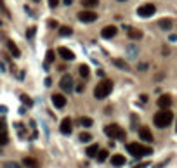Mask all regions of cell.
Instances as JSON below:
<instances>
[{
    "label": "cell",
    "mask_w": 177,
    "mask_h": 168,
    "mask_svg": "<svg viewBox=\"0 0 177 168\" xmlns=\"http://www.w3.org/2000/svg\"><path fill=\"white\" fill-rule=\"evenodd\" d=\"M52 104L58 109L64 108V106H66V97H64L63 94H54V95H52Z\"/></svg>",
    "instance_id": "cell-11"
},
{
    "label": "cell",
    "mask_w": 177,
    "mask_h": 168,
    "mask_svg": "<svg viewBox=\"0 0 177 168\" xmlns=\"http://www.w3.org/2000/svg\"><path fill=\"white\" fill-rule=\"evenodd\" d=\"M54 61H56V52L54 50H47V54H45V64H50Z\"/></svg>",
    "instance_id": "cell-23"
},
{
    "label": "cell",
    "mask_w": 177,
    "mask_h": 168,
    "mask_svg": "<svg viewBox=\"0 0 177 168\" xmlns=\"http://www.w3.org/2000/svg\"><path fill=\"white\" fill-rule=\"evenodd\" d=\"M4 168H21L18 163H14V161H5L4 163Z\"/></svg>",
    "instance_id": "cell-31"
},
{
    "label": "cell",
    "mask_w": 177,
    "mask_h": 168,
    "mask_svg": "<svg viewBox=\"0 0 177 168\" xmlns=\"http://www.w3.org/2000/svg\"><path fill=\"white\" fill-rule=\"evenodd\" d=\"M97 75L101 76V78H104V71H103V69H99V71H97Z\"/></svg>",
    "instance_id": "cell-39"
},
{
    "label": "cell",
    "mask_w": 177,
    "mask_h": 168,
    "mask_svg": "<svg viewBox=\"0 0 177 168\" xmlns=\"http://www.w3.org/2000/svg\"><path fill=\"white\" fill-rule=\"evenodd\" d=\"M56 26H58V23H56L54 19H50L49 21V28H56Z\"/></svg>",
    "instance_id": "cell-34"
},
{
    "label": "cell",
    "mask_w": 177,
    "mask_h": 168,
    "mask_svg": "<svg viewBox=\"0 0 177 168\" xmlns=\"http://www.w3.org/2000/svg\"><path fill=\"white\" fill-rule=\"evenodd\" d=\"M47 2H49V7H50V9H56V7L59 5V0H47Z\"/></svg>",
    "instance_id": "cell-32"
},
{
    "label": "cell",
    "mask_w": 177,
    "mask_h": 168,
    "mask_svg": "<svg viewBox=\"0 0 177 168\" xmlns=\"http://www.w3.org/2000/svg\"><path fill=\"white\" fill-rule=\"evenodd\" d=\"M75 90H77V92H82V90H83V85H77V89Z\"/></svg>",
    "instance_id": "cell-40"
},
{
    "label": "cell",
    "mask_w": 177,
    "mask_h": 168,
    "mask_svg": "<svg viewBox=\"0 0 177 168\" xmlns=\"http://www.w3.org/2000/svg\"><path fill=\"white\" fill-rule=\"evenodd\" d=\"M78 19L82 21V23H94V21L97 19V14L94 12V10H82V12H78Z\"/></svg>",
    "instance_id": "cell-6"
},
{
    "label": "cell",
    "mask_w": 177,
    "mask_h": 168,
    "mask_svg": "<svg viewBox=\"0 0 177 168\" xmlns=\"http://www.w3.org/2000/svg\"><path fill=\"white\" fill-rule=\"evenodd\" d=\"M59 130H61V134H64V135H69L71 132H73V121L69 118H64L61 121V125H59Z\"/></svg>",
    "instance_id": "cell-8"
},
{
    "label": "cell",
    "mask_w": 177,
    "mask_h": 168,
    "mask_svg": "<svg viewBox=\"0 0 177 168\" xmlns=\"http://www.w3.org/2000/svg\"><path fill=\"white\" fill-rule=\"evenodd\" d=\"M127 35H128V38H132V40H141L142 38V31L136 30V28H127Z\"/></svg>",
    "instance_id": "cell-16"
},
{
    "label": "cell",
    "mask_w": 177,
    "mask_h": 168,
    "mask_svg": "<svg viewBox=\"0 0 177 168\" xmlns=\"http://www.w3.org/2000/svg\"><path fill=\"white\" fill-rule=\"evenodd\" d=\"M108 151H104V149H103V151H99L97 153V156H96V158H97V161L99 163H103V161H106V159H108Z\"/></svg>",
    "instance_id": "cell-25"
},
{
    "label": "cell",
    "mask_w": 177,
    "mask_h": 168,
    "mask_svg": "<svg viewBox=\"0 0 177 168\" xmlns=\"http://www.w3.org/2000/svg\"><path fill=\"white\" fill-rule=\"evenodd\" d=\"M50 83H52V80H50V78H45V85H47V87H50Z\"/></svg>",
    "instance_id": "cell-38"
},
{
    "label": "cell",
    "mask_w": 177,
    "mask_h": 168,
    "mask_svg": "<svg viewBox=\"0 0 177 168\" xmlns=\"http://www.w3.org/2000/svg\"><path fill=\"white\" fill-rule=\"evenodd\" d=\"M111 90H113V81L103 78L97 83V87L94 89V97L96 99H106L109 94H111Z\"/></svg>",
    "instance_id": "cell-2"
},
{
    "label": "cell",
    "mask_w": 177,
    "mask_h": 168,
    "mask_svg": "<svg viewBox=\"0 0 177 168\" xmlns=\"http://www.w3.org/2000/svg\"><path fill=\"white\" fill-rule=\"evenodd\" d=\"M127 151L134 156V158H142V156H148V154L153 153V149L151 147H146V146H142V144H139V142L127 144Z\"/></svg>",
    "instance_id": "cell-3"
},
{
    "label": "cell",
    "mask_w": 177,
    "mask_h": 168,
    "mask_svg": "<svg viewBox=\"0 0 177 168\" xmlns=\"http://www.w3.org/2000/svg\"><path fill=\"white\" fill-rule=\"evenodd\" d=\"M63 2H64V5H71L73 4V0H63Z\"/></svg>",
    "instance_id": "cell-41"
},
{
    "label": "cell",
    "mask_w": 177,
    "mask_h": 168,
    "mask_svg": "<svg viewBox=\"0 0 177 168\" xmlns=\"http://www.w3.org/2000/svg\"><path fill=\"white\" fill-rule=\"evenodd\" d=\"M117 33H118L117 26L109 24V26H104V28L101 30V37H103V38H106V40H109V38H113V37H115Z\"/></svg>",
    "instance_id": "cell-9"
},
{
    "label": "cell",
    "mask_w": 177,
    "mask_h": 168,
    "mask_svg": "<svg viewBox=\"0 0 177 168\" xmlns=\"http://www.w3.org/2000/svg\"><path fill=\"white\" fill-rule=\"evenodd\" d=\"M141 102H142V104H146V102H148V95H141Z\"/></svg>",
    "instance_id": "cell-35"
},
{
    "label": "cell",
    "mask_w": 177,
    "mask_h": 168,
    "mask_svg": "<svg viewBox=\"0 0 177 168\" xmlns=\"http://www.w3.org/2000/svg\"><path fill=\"white\" fill-rule=\"evenodd\" d=\"M0 10H4V12H5V16H10L9 10H7V7H5V4H4V0H0Z\"/></svg>",
    "instance_id": "cell-33"
},
{
    "label": "cell",
    "mask_w": 177,
    "mask_h": 168,
    "mask_svg": "<svg viewBox=\"0 0 177 168\" xmlns=\"http://www.w3.org/2000/svg\"><path fill=\"white\" fill-rule=\"evenodd\" d=\"M9 142V137H7V134L5 132H0V146H5Z\"/></svg>",
    "instance_id": "cell-29"
},
{
    "label": "cell",
    "mask_w": 177,
    "mask_h": 168,
    "mask_svg": "<svg viewBox=\"0 0 177 168\" xmlns=\"http://www.w3.org/2000/svg\"><path fill=\"white\" fill-rule=\"evenodd\" d=\"M78 71H80V76H82V78H87L88 75H90V69H88L87 64H82L78 68Z\"/></svg>",
    "instance_id": "cell-22"
},
{
    "label": "cell",
    "mask_w": 177,
    "mask_h": 168,
    "mask_svg": "<svg viewBox=\"0 0 177 168\" xmlns=\"http://www.w3.org/2000/svg\"><path fill=\"white\" fill-rule=\"evenodd\" d=\"M139 139L142 142H153V134L149 132V128H139Z\"/></svg>",
    "instance_id": "cell-13"
},
{
    "label": "cell",
    "mask_w": 177,
    "mask_h": 168,
    "mask_svg": "<svg viewBox=\"0 0 177 168\" xmlns=\"http://www.w3.org/2000/svg\"><path fill=\"white\" fill-rule=\"evenodd\" d=\"M160 28L162 30H165V31H168L170 28H172V19H168V18H165V19H160Z\"/></svg>",
    "instance_id": "cell-19"
},
{
    "label": "cell",
    "mask_w": 177,
    "mask_h": 168,
    "mask_svg": "<svg viewBox=\"0 0 177 168\" xmlns=\"http://www.w3.org/2000/svg\"><path fill=\"white\" fill-rule=\"evenodd\" d=\"M113 64L118 66L120 69H123V71H128V69H130V66H128L125 61H122V59H113Z\"/></svg>",
    "instance_id": "cell-20"
},
{
    "label": "cell",
    "mask_w": 177,
    "mask_h": 168,
    "mask_svg": "<svg viewBox=\"0 0 177 168\" xmlns=\"http://www.w3.org/2000/svg\"><path fill=\"white\" fill-rule=\"evenodd\" d=\"M0 28H2V21H0Z\"/></svg>",
    "instance_id": "cell-44"
},
{
    "label": "cell",
    "mask_w": 177,
    "mask_h": 168,
    "mask_svg": "<svg viewBox=\"0 0 177 168\" xmlns=\"http://www.w3.org/2000/svg\"><path fill=\"white\" fill-rule=\"evenodd\" d=\"M78 139H80V142H90V140H92V135H90L88 132H82Z\"/></svg>",
    "instance_id": "cell-26"
},
{
    "label": "cell",
    "mask_w": 177,
    "mask_h": 168,
    "mask_svg": "<svg viewBox=\"0 0 177 168\" xmlns=\"http://www.w3.org/2000/svg\"><path fill=\"white\" fill-rule=\"evenodd\" d=\"M4 130H5V123H4V121H0V132H4Z\"/></svg>",
    "instance_id": "cell-37"
},
{
    "label": "cell",
    "mask_w": 177,
    "mask_h": 168,
    "mask_svg": "<svg viewBox=\"0 0 177 168\" xmlns=\"http://www.w3.org/2000/svg\"><path fill=\"white\" fill-rule=\"evenodd\" d=\"M99 0H82V5L85 9H92V7H97Z\"/></svg>",
    "instance_id": "cell-21"
},
{
    "label": "cell",
    "mask_w": 177,
    "mask_h": 168,
    "mask_svg": "<svg viewBox=\"0 0 177 168\" xmlns=\"http://www.w3.org/2000/svg\"><path fill=\"white\" fill-rule=\"evenodd\" d=\"M7 49H9V52L14 56V57H19L21 56V50L18 49V45H16L12 40H7Z\"/></svg>",
    "instance_id": "cell-15"
},
{
    "label": "cell",
    "mask_w": 177,
    "mask_h": 168,
    "mask_svg": "<svg viewBox=\"0 0 177 168\" xmlns=\"http://www.w3.org/2000/svg\"><path fill=\"white\" fill-rule=\"evenodd\" d=\"M21 101H23V104H26L28 108H31V106H33V101L29 99L26 94H21Z\"/></svg>",
    "instance_id": "cell-28"
},
{
    "label": "cell",
    "mask_w": 177,
    "mask_h": 168,
    "mask_svg": "<svg viewBox=\"0 0 177 168\" xmlns=\"http://www.w3.org/2000/svg\"><path fill=\"white\" fill-rule=\"evenodd\" d=\"M85 153H87V156H90V158H96V156H97V153H99V146H97V144H92V146H88V147H87Z\"/></svg>",
    "instance_id": "cell-18"
},
{
    "label": "cell",
    "mask_w": 177,
    "mask_h": 168,
    "mask_svg": "<svg viewBox=\"0 0 177 168\" xmlns=\"http://www.w3.org/2000/svg\"><path fill=\"white\" fill-rule=\"evenodd\" d=\"M35 33H37V28H35V26H29L28 30H26V37L31 40L33 37H35Z\"/></svg>",
    "instance_id": "cell-30"
},
{
    "label": "cell",
    "mask_w": 177,
    "mask_h": 168,
    "mask_svg": "<svg viewBox=\"0 0 177 168\" xmlns=\"http://www.w3.org/2000/svg\"><path fill=\"white\" fill-rule=\"evenodd\" d=\"M59 85H61V89L64 90V92H69V90L73 89V78H71V75H64L61 81H59Z\"/></svg>",
    "instance_id": "cell-10"
},
{
    "label": "cell",
    "mask_w": 177,
    "mask_h": 168,
    "mask_svg": "<svg viewBox=\"0 0 177 168\" xmlns=\"http://www.w3.org/2000/svg\"><path fill=\"white\" fill-rule=\"evenodd\" d=\"M80 123H82V127H85V128H88V127H92V118H87V116H83V118L80 120Z\"/></svg>",
    "instance_id": "cell-27"
},
{
    "label": "cell",
    "mask_w": 177,
    "mask_h": 168,
    "mask_svg": "<svg viewBox=\"0 0 177 168\" xmlns=\"http://www.w3.org/2000/svg\"><path fill=\"white\" fill-rule=\"evenodd\" d=\"M172 120H174V113L168 111V109H162V111H158L156 114H155L153 123L156 125L158 128H165V127H168L172 123Z\"/></svg>",
    "instance_id": "cell-1"
},
{
    "label": "cell",
    "mask_w": 177,
    "mask_h": 168,
    "mask_svg": "<svg viewBox=\"0 0 177 168\" xmlns=\"http://www.w3.org/2000/svg\"><path fill=\"white\" fill-rule=\"evenodd\" d=\"M155 12H156V7L153 4H144V5H141L137 9V14L141 18H151Z\"/></svg>",
    "instance_id": "cell-5"
},
{
    "label": "cell",
    "mask_w": 177,
    "mask_h": 168,
    "mask_svg": "<svg viewBox=\"0 0 177 168\" xmlns=\"http://www.w3.org/2000/svg\"><path fill=\"white\" fill-rule=\"evenodd\" d=\"M118 2H125V0H118Z\"/></svg>",
    "instance_id": "cell-45"
},
{
    "label": "cell",
    "mask_w": 177,
    "mask_h": 168,
    "mask_svg": "<svg viewBox=\"0 0 177 168\" xmlns=\"http://www.w3.org/2000/svg\"><path fill=\"white\" fill-rule=\"evenodd\" d=\"M111 165H113V167H122V165H125V156H122V154H113V156H111Z\"/></svg>",
    "instance_id": "cell-17"
},
{
    "label": "cell",
    "mask_w": 177,
    "mask_h": 168,
    "mask_svg": "<svg viewBox=\"0 0 177 168\" xmlns=\"http://www.w3.org/2000/svg\"><path fill=\"white\" fill-rule=\"evenodd\" d=\"M71 33H73V30H71L69 26H61V28H59V35H61V37H69Z\"/></svg>",
    "instance_id": "cell-24"
},
{
    "label": "cell",
    "mask_w": 177,
    "mask_h": 168,
    "mask_svg": "<svg viewBox=\"0 0 177 168\" xmlns=\"http://www.w3.org/2000/svg\"><path fill=\"white\" fill-rule=\"evenodd\" d=\"M23 165L26 168H38L40 167V163L35 158H31V156H26V158L23 159Z\"/></svg>",
    "instance_id": "cell-14"
},
{
    "label": "cell",
    "mask_w": 177,
    "mask_h": 168,
    "mask_svg": "<svg viewBox=\"0 0 177 168\" xmlns=\"http://www.w3.org/2000/svg\"><path fill=\"white\" fill-rule=\"evenodd\" d=\"M156 104H158V108L160 109H168L170 106H172V97H170L168 94H163V95L158 97Z\"/></svg>",
    "instance_id": "cell-7"
},
{
    "label": "cell",
    "mask_w": 177,
    "mask_h": 168,
    "mask_svg": "<svg viewBox=\"0 0 177 168\" xmlns=\"http://www.w3.org/2000/svg\"><path fill=\"white\" fill-rule=\"evenodd\" d=\"M149 163H141V165H137V167H134V168H146Z\"/></svg>",
    "instance_id": "cell-36"
},
{
    "label": "cell",
    "mask_w": 177,
    "mask_h": 168,
    "mask_svg": "<svg viewBox=\"0 0 177 168\" xmlns=\"http://www.w3.org/2000/svg\"><path fill=\"white\" fill-rule=\"evenodd\" d=\"M137 68H139V69H146V68H148V64H139Z\"/></svg>",
    "instance_id": "cell-42"
},
{
    "label": "cell",
    "mask_w": 177,
    "mask_h": 168,
    "mask_svg": "<svg viewBox=\"0 0 177 168\" xmlns=\"http://www.w3.org/2000/svg\"><path fill=\"white\" fill-rule=\"evenodd\" d=\"M58 54H59V56H61L64 61H73V59H75V54H73L69 49H66V47H59V49H58Z\"/></svg>",
    "instance_id": "cell-12"
},
{
    "label": "cell",
    "mask_w": 177,
    "mask_h": 168,
    "mask_svg": "<svg viewBox=\"0 0 177 168\" xmlns=\"http://www.w3.org/2000/svg\"><path fill=\"white\" fill-rule=\"evenodd\" d=\"M33 2H35V4H38V2H40V0H33Z\"/></svg>",
    "instance_id": "cell-43"
},
{
    "label": "cell",
    "mask_w": 177,
    "mask_h": 168,
    "mask_svg": "<svg viewBox=\"0 0 177 168\" xmlns=\"http://www.w3.org/2000/svg\"><path fill=\"white\" fill-rule=\"evenodd\" d=\"M104 134L108 135L109 139H120V140H123L125 139V130L122 128L120 125H106L104 127Z\"/></svg>",
    "instance_id": "cell-4"
}]
</instances>
